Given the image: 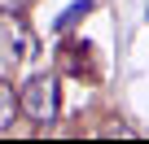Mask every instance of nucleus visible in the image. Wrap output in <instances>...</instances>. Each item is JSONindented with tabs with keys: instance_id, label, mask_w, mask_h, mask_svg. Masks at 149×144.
Segmentation results:
<instances>
[{
	"instance_id": "1",
	"label": "nucleus",
	"mask_w": 149,
	"mask_h": 144,
	"mask_svg": "<svg viewBox=\"0 0 149 144\" xmlns=\"http://www.w3.org/2000/svg\"><path fill=\"white\" fill-rule=\"evenodd\" d=\"M57 105H61V83L57 74H31L18 88V114L35 127H53L57 122Z\"/></svg>"
},
{
	"instance_id": "2",
	"label": "nucleus",
	"mask_w": 149,
	"mask_h": 144,
	"mask_svg": "<svg viewBox=\"0 0 149 144\" xmlns=\"http://www.w3.org/2000/svg\"><path fill=\"white\" fill-rule=\"evenodd\" d=\"M40 48V35L35 26L22 18V9H0V57L9 65H18L22 57H31Z\"/></svg>"
},
{
	"instance_id": "3",
	"label": "nucleus",
	"mask_w": 149,
	"mask_h": 144,
	"mask_svg": "<svg viewBox=\"0 0 149 144\" xmlns=\"http://www.w3.org/2000/svg\"><path fill=\"white\" fill-rule=\"evenodd\" d=\"M88 52H92V44H88V39H74V44H66V48H61V65H66V74L92 79V70H88Z\"/></svg>"
},
{
	"instance_id": "4",
	"label": "nucleus",
	"mask_w": 149,
	"mask_h": 144,
	"mask_svg": "<svg viewBox=\"0 0 149 144\" xmlns=\"http://www.w3.org/2000/svg\"><path fill=\"white\" fill-rule=\"evenodd\" d=\"M88 9H92V0H79V5H70L61 18H57V35H66V31H74L84 18H88Z\"/></svg>"
},
{
	"instance_id": "5",
	"label": "nucleus",
	"mask_w": 149,
	"mask_h": 144,
	"mask_svg": "<svg viewBox=\"0 0 149 144\" xmlns=\"http://www.w3.org/2000/svg\"><path fill=\"white\" fill-rule=\"evenodd\" d=\"M13 118H18V92L9 83H0V131H5Z\"/></svg>"
},
{
	"instance_id": "6",
	"label": "nucleus",
	"mask_w": 149,
	"mask_h": 144,
	"mask_svg": "<svg viewBox=\"0 0 149 144\" xmlns=\"http://www.w3.org/2000/svg\"><path fill=\"white\" fill-rule=\"evenodd\" d=\"M31 0H0V9H26Z\"/></svg>"
}]
</instances>
